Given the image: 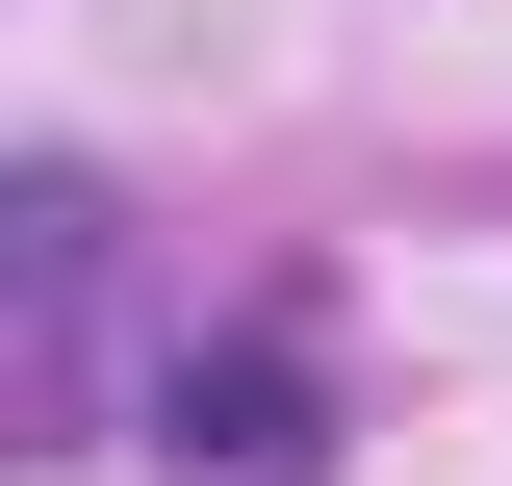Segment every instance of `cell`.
<instances>
[{"label":"cell","mask_w":512,"mask_h":486,"mask_svg":"<svg viewBox=\"0 0 512 486\" xmlns=\"http://www.w3.org/2000/svg\"><path fill=\"white\" fill-rule=\"evenodd\" d=\"M154 435H180L205 486H308V461H333V384L282 359V333H231V359H180V384H154Z\"/></svg>","instance_id":"obj_1"}]
</instances>
